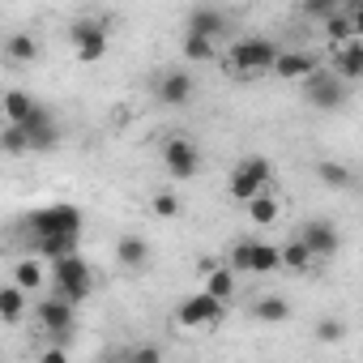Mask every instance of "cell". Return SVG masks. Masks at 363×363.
I'll list each match as a JSON object with an SVG mask.
<instances>
[{"mask_svg":"<svg viewBox=\"0 0 363 363\" xmlns=\"http://www.w3.org/2000/svg\"><path fill=\"white\" fill-rule=\"evenodd\" d=\"M30 231H35V244L60 240V235H82V210L77 206H48L30 218Z\"/></svg>","mask_w":363,"mask_h":363,"instance_id":"obj_1","label":"cell"},{"mask_svg":"<svg viewBox=\"0 0 363 363\" xmlns=\"http://www.w3.org/2000/svg\"><path fill=\"white\" fill-rule=\"evenodd\" d=\"M278 43L274 39H240L235 48H231V69H240V73H265V69H274L278 65Z\"/></svg>","mask_w":363,"mask_h":363,"instance_id":"obj_2","label":"cell"},{"mask_svg":"<svg viewBox=\"0 0 363 363\" xmlns=\"http://www.w3.org/2000/svg\"><path fill=\"white\" fill-rule=\"evenodd\" d=\"M269 175H274L269 158H244V162L231 171V197H235V201H257L261 189L269 184Z\"/></svg>","mask_w":363,"mask_h":363,"instance_id":"obj_3","label":"cell"},{"mask_svg":"<svg viewBox=\"0 0 363 363\" xmlns=\"http://www.w3.org/2000/svg\"><path fill=\"white\" fill-rule=\"evenodd\" d=\"M52 269H56V291H60V299H69V303L77 308V303L90 295V286H94V282H90V265H86L82 257H69V261H56Z\"/></svg>","mask_w":363,"mask_h":363,"instance_id":"obj_4","label":"cell"},{"mask_svg":"<svg viewBox=\"0 0 363 363\" xmlns=\"http://www.w3.org/2000/svg\"><path fill=\"white\" fill-rule=\"evenodd\" d=\"M69 43H73V52H77V60H103V52H107V22H94V18H86V22H73L69 26Z\"/></svg>","mask_w":363,"mask_h":363,"instance_id":"obj_5","label":"cell"},{"mask_svg":"<svg viewBox=\"0 0 363 363\" xmlns=\"http://www.w3.org/2000/svg\"><path fill=\"white\" fill-rule=\"evenodd\" d=\"M303 94H308V103H312V107H320V111H333V107L346 99V86H342V77H337V73H329V69H316V73L303 82Z\"/></svg>","mask_w":363,"mask_h":363,"instance_id":"obj_6","label":"cell"},{"mask_svg":"<svg viewBox=\"0 0 363 363\" xmlns=\"http://www.w3.org/2000/svg\"><path fill=\"white\" fill-rule=\"evenodd\" d=\"M39 320H43V329L52 333V342L56 346H69V337H73V303L69 299H43L39 303Z\"/></svg>","mask_w":363,"mask_h":363,"instance_id":"obj_7","label":"cell"},{"mask_svg":"<svg viewBox=\"0 0 363 363\" xmlns=\"http://www.w3.org/2000/svg\"><path fill=\"white\" fill-rule=\"evenodd\" d=\"M223 316V299H214L210 291H197V295H189L184 303H179V312H175V320L184 325V329H197V325H214Z\"/></svg>","mask_w":363,"mask_h":363,"instance_id":"obj_8","label":"cell"},{"mask_svg":"<svg viewBox=\"0 0 363 363\" xmlns=\"http://www.w3.org/2000/svg\"><path fill=\"white\" fill-rule=\"evenodd\" d=\"M162 158H167V171H171L175 179H193L197 167H201V154H197V145H193L189 137H171L167 150H162Z\"/></svg>","mask_w":363,"mask_h":363,"instance_id":"obj_9","label":"cell"},{"mask_svg":"<svg viewBox=\"0 0 363 363\" xmlns=\"http://www.w3.org/2000/svg\"><path fill=\"white\" fill-rule=\"evenodd\" d=\"M299 240L312 248V257H333V252L342 248V235H337V227H333V223H325V218H312V223H303Z\"/></svg>","mask_w":363,"mask_h":363,"instance_id":"obj_10","label":"cell"},{"mask_svg":"<svg viewBox=\"0 0 363 363\" xmlns=\"http://www.w3.org/2000/svg\"><path fill=\"white\" fill-rule=\"evenodd\" d=\"M22 128H26V137H30V150H56V141H60V128H56V120H52L48 107H39Z\"/></svg>","mask_w":363,"mask_h":363,"instance_id":"obj_11","label":"cell"},{"mask_svg":"<svg viewBox=\"0 0 363 363\" xmlns=\"http://www.w3.org/2000/svg\"><path fill=\"white\" fill-rule=\"evenodd\" d=\"M316 69H320V65H316L312 52H282L278 65H274V73H278L282 82H308Z\"/></svg>","mask_w":363,"mask_h":363,"instance_id":"obj_12","label":"cell"},{"mask_svg":"<svg viewBox=\"0 0 363 363\" xmlns=\"http://www.w3.org/2000/svg\"><path fill=\"white\" fill-rule=\"evenodd\" d=\"M333 69L342 82H359L363 77V39H350L346 48H333Z\"/></svg>","mask_w":363,"mask_h":363,"instance_id":"obj_13","label":"cell"},{"mask_svg":"<svg viewBox=\"0 0 363 363\" xmlns=\"http://www.w3.org/2000/svg\"><path fill=\"white\" fill-rule=\"evenodd\" d=\"M223 30H227V18H223L218 9H206V5H201V9H193V13H189V35L218 39Z\"/></svg>","mask_w":363,"mask_h":363,"instance_id":"obj_14","label":"cell"},{"mask_svg":"<svg viewBox=\"0 0 363 363\" xmlns=\"http://www.w3.org/2000/svg\"><path fill=\"white\" fill-rule=\"evenodd\" d=\"M158 94H162V103H171V107H189V99H193V77H189V73H167L162 86H158Z\"/></svg>","mask_w":363,"mask_h":363,"instance_id":"obj_15","label":"cell"},{"mask_svg":"<svg viewBox=\"0 0 363 363\" xmlns=\"http://www.w3.org/2000/svg\"><path fill=\"white\" fill-rule=\"evenodd\" d=\"M35 111H39V103L26 90H5V116H9V124H26Z\"/></svg>","mask_w":363,"mask_h":363,"instance_id":"obj_16","label":"cell"},{"mask_svg":"<svg viewBox=\"0 0 363 363\" xmlns=\"http://www.w3.org/2000/svg\"><path fill=\"white\" fill-rule=\"evenodd\" d=\"M116 257H120V265H128V269H141V265L150 261V248H145V240H137V235H124V240L116 244Z\"/></svg>","mask_w":363,"mask_h":363,"instance_id":"obj_17","label":"cell"},{"mask_svg":"<svg viewBox=\"0 0 363 363\" xmlns=\"http://www.w3.org/2000/svg\"><path fill=\"white\" fill-rule=\"evenodd\" d=\"M13 286H22V291H39V286H43V265H39V257H26V261L13 265Z\"/></svg>","mask_w":363,"mask_h":363,"instance_id":"obj_18","label":"cell"},{"mask_svg":"<svg viewBox=\"0 0 363 363\" xmlns=\"http://www.w3.org/2000/svg\"><path fill=\"white\" fill-rule=\"evenodd\" d=\"M22 312H26V291L22 286H5L0 291V316H5L9 325H18Z\"/></svg>","mask_w":363,"mask_h":363,"instance_id":"obj_19","label":"cell"},{"mask_svg":"<svg viewBox=\"0 0 363 363\" xmlns=\"http://www.w3.org/2000/svg\"><path fill=\"white\" fill-rule=\"evenodd\" d=\"M312 261H316V257H312V248H308L303 240H291V244L282 248V265H286V269H295V274H308V269H312Z\"/></svg>","mask_w":363,"mask_h":363,"instance_id":"obj_20","label":"cell"},{"mask_svg":"<svg viewBox=\"0 0 363 363\" xmlns=\"http://www.w3.org/2000/svg\"><path fill=\"white\" fill-rule=\"evenodd\" d=\"M274 269H282V248L257 240V248H252V274H274Z\"/></svg>","mask_w":363,"mask_h":363,"instance_id":"obj_21","label":"cell"},{"mask_svg":"<svg viewBox=\"0 0 363 363\" xmlns=\"http://www.w3.org/2000/svg\"><path fill=\"white\" fill-rule=\"evenodd\" d=\"M325 35L333 39V48H346L350 39H354V26H350V13L346 9H337L329 22H325Z\"/></svg>","mask_w":363,"mask_h":363,"instance_id":"obj_22","label":"cell"},{"mask_svg":"<svg viewBox=\"0 0 363 363\" xmlns=\"http://www.w3.org/2000/svg\"><path fill=\"white\" fill-rule=\"evenodd\" d=\"M5 56H9V60H18V65L35 60V56H39V43H35V35H13V39L5 43Z\"/></svg>","mask_w":363,"mask_h":363,"instance_id":"obj_23","label":"cell"},{"mask_svg":"<svg viewBox=\"0 0 363 363\" xmlns=\"http://www.w3.org/2000/svg\"><path fill=\"white\" fill-rule=\"evenodd\" d=\"M206 291L214 295V299H231V291H235V269H210V278H206Z\"/></svg>","mask_w":363,"mask_h":363,"instance_id":"obj_24","label":"cell"},{"mask_svg":"<svg viewBox=\"0 0 363 363\" xmlns=\"http://www.w3.org/2000/svg\"><path fill=\"white\" fill-rule=\"evenodd\" d=\"M257 320H286L291 316V303L282 299V295H265V299H257Z\"/></svg>","mask_w":363,"mask_h":363,"instance_id":"obj_25","label":"cell"},{"mask_svg":"<svg viewBox=\"0 0 363 363\" xmlns=\"http://www.w3.org/2000/svg\"><path fill=\"white\" fill-rule=\"evenodd\" d=\"M248 218H252L257 227H269V223L278 218V201H274L269 193H261L257 201H248Z\"/></svg>","mask_w":363,"mask_h":363,"instance_id":"obj_26","label":"cell"},{"mask_svg":"<svg viewBox=\"0 0 363 363\" xmlns=\"http://www.w3.org/2000/svg\"><path fill=\"white\" fill-rule=\"evenodd\" d=\"M316 175H320V184H329V189H346V184H350V171H346L342 162H320Z\"/></svg>","mask_w":363,"mask_h":363,"instance_id":"obj_27","label":"cell"},{"mask_svg":"<svg viewBox=\"0 0 363 363\" xmlns=\"http://www.w3.org/2000/svg\"><path fill=\"white\" fill-rule=\"evenodd\" d=\"M184 56H189V60H214V39L184 35Z\"/></svg>","mask_w":363,"mask_h":363,"instance_id":"obj_28","label":"cell"},{"mask_svg":"<svg viewBox=\"0 0 363 363\" xmlns=\"http://www.w3.org/2000/svg\"><path fill=\"white\" fill-rule=\"evenodd\" d=\"M252 248H257V240H244V244L231 248V265H235V274H252Z\"/></svg>","mask_w":363,"mask_h":363,"instance_id":"obj_29","label":"cell"},{"mask_svg":"<svg viewBox=\"0 0 363 363\" xmlns=\"http://www.w3.org/2000/svg\"><path fill=\"white\" fill-rule=\"evenodd\" d=\"M5 150H9V154L30 150V137H26V128H22V124H5Z\"/></svg>","mask_w":363,"mask_h":363,"instance_id":"obj_30","label":"cell"},{"mask_svg":"<svg viewBox=\"0 0 363 363\" xmlns=\"http://www.w3.org/2000/svg\"><path fill=\"white\" fill-rule=\"evenodd\" d=\"M154 214H158V218H175V214H179V197H175V193H158V197H154Z\"/></svg>","mask_w":363,"mask_h":363,"instance_id":"obj_31","label":"cell"},{"mask_svg":"<svg viewBox=\"0 0 363 363\" xmlns=\"http://www.w3.org/2000/svg\"><path fill=\"white\" fill-rule=\"evenodd\" d=\"M303 13H308V18H325V22H329V18L337 13V5H333V0H308Z\"/></svg>","mask_w":363,"mask_h":363,"instance_id":"obj_32","label":"cell"},{"mask_svg":"<svg viewBox=\"0 0 363 363\" xmlns=\"http://www.w3.org/2000/svg\"><path fill=\"white\" fill-rule=\"evenodd\" d=\"M342 333H346L342 320H320V325H316V337H320V342H342Z\"/></svg>","mask_w":363,"mask_h":363,"instance_id":"obj_33","label":"cell"},{"mask_svg":"<svg viewBox=\"0 0 363 363\" xmlns=\"http://www.w3.org/2000/svg\"><path fill=\"white\" fill-rule=\"evenodd\" d=\"M128 363H162V354H158L154 346H141V350H133V354H128Z\"/></svg>","mask_w":363,"mask_h":363,"instance_id":"obj_34","label":"cell"},{"mask_svg":"<svg viewBox=\"0 0 363 363\" xmlns=\"http://www.w3.org/2000/svg\"><path fill=\"white\" fill-rule=\"evenodd\" d=\"M39 363H69V354H65V346H52V350L39 354Z\"/></svg>","mask_w":363,"mask_h":363,"instance_id":"obj_35","label":"cell"},{"mask_svg":"<svg viewBox=\"0 0 363 363\" xmlns=\"http://www.w3.org/2000/svg\"><path fill=\"white\" fill-rule=\"evenodd\" d=\"M350 26H354V39H363V5H350Z\"/></svg>","mask_w":363,"mask_h":363,"instance_id":"obj_36","label":"cell"}]
</instances>
